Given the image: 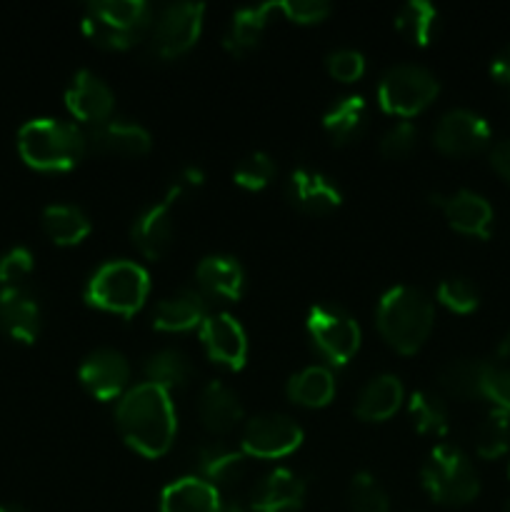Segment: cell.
Wrapping results in <instances>:
<instances>
[{
	"instance_id": "1",
	"label": "cell",
	"mask_w": 510,
	"mask_h": 512,
	"mask_svg": "<svg viewBox=\"0 0 510 512\" xmlns=\"http://www.w3.org/2000/svg\"><path fill=\"white\" fill-rule=\"evenodd\" d=\"M115 425L130 448L145 458H160L170 450L178 430L170 393L153 383L125 390L115 408Z\"/></svg>"
},
{
	"instance_id": "2",
	"label": "cell",
	"mask_w": 510,
	"mask_h": 512,
	"mask_svg": "<svg viewBox=\"0 0 510 512\" xmlns=\"http://www.w3.org/2000/svg\"><path fill=\"white\" fill-rule=\"evenodd\" d=\"M380 335L403 355L418 353L435 323V310L428 295L410 285H398L380 298L375 310Z\"/></svg>"
},
{
	"instance_id": "3",
	"label": "cell",
	"mask_w": 510,
	"mask_h": 512,
	"mask_svg": "<svg viewBox=\"0 0 510 512\" xmlns=\"http://www.w3.org/2000/svg\"><path fill=\"white\" fill-rule=\"evenodd\" d=\"M18 153L35 170H45V173L70 170L88 153L85 130L70 120H28L18 130Z\"/></svg>"
},
{
	"instance_id": "4",
	"label": "cell",
	"mask_w": 510,
	"mask_h": 512,
	"mask_svg": "<svg viewBox=\"0 0 510 512\" xmlns=\"http://www.w3.org/2000/svg\"><path fill=\"white\" fill-rule=\"evenodd\" d=\"M150 28V8L143 0H95L83 18V33L105 50L133 48Z\"/></svg>"
},
{
	"instance_id": "5",
	"label": "cell",
	"mask_w": 510,
	"mask_h": 512,
	"mask_svg": "<svg viewBox=\"0 0 510 512\" xmlns=\"http://www.w3.org/2000/svg\"><path fill=\"white\" fill-rule=\"evenodd\" d=\"M150 293V278L143 265L130 260H110L100 265L88 280L85 300L105 313H118L130 318L145 305Z\"/></svg>"
},
{
	"instance_id": "6",
	"label": "cell",
	"mask_w": 510,
	"mask_h": 512,
	"mask_svg": "<svg viewBox=\"0 0 510 512\" xmlns=\"http://www.w3.org/2000/svg\"><path fill=\"white\" fill-rule=\"evenodd\" d=\"M420 478H423V488L438 505L458 508V505L473 503L480 493L475 465L463 450L453 445H435L420 470Z\"/></svg>"
},
{
	"instance_id": "7",
	"label": "cell",
	"mask_w": 510,
	"mask_h": 512,
	"mask_svg": "<svg viewBox=\"0 0 510 512\" xmlns=\"http://www.w3.org/2000/svg\"><path fill=\"white\" fill-rule=\"evenodd\" d=\"M440 85L435 75L423 65L403 63L390 68L378 85V103L385 113L413 118L423 113L438 95Z\"/></svg>"
},
{
	"instance_id": "8",
	"label": "cell",
	"mask_w": 510,
	"mask_h": 512,
	"mask_svg": "<svg viewBox=\"0 0 510 512\" xmlns=\"http://www.w3.org/2000/svg\"><path fill=\"white\" fill-rule=\"evenodd\" d=\"M308 333L330 365H348L360 348V328L338 305H315L308 315Z\"/></svg>"
},
{
	"instance_id": "9",
	"label": "cell",
	"mask_w": 510,
	"mask_h": 512,
	"mask_svg": "<svg viewBox=\"0 0 510 512\" xmlns=\"http://www.w3.org/2000/svg\"><path fill=\"white\" fill-rule=\"evenodd\" d=\"M203 3H173L160 10L158 20L150 28L153 50L160 58L170 60L188 53L200 38L203 30Z\"/></svg>"
},
{
	"instance_id": "10",
	"label": "cell",
	"mask_w": 510,
	"mask_h": 512,
	"mask_svg": "<svg viewBox=\"0 0 510 512\" xmlns=\"http://www.w3.org/2000/svg\"><path fill=\"white\" fill-rule=\"evenodd\" d=\"M303 443V430L288 415L265 413L248 420L240 440V450L248 458L258 460H278L295 453Z\"/></svg>"
},
{
	"instance_id": "11",
	"label": "cell",
	"mask_w": 510,
	"mask_h": 512,
	"mask_svg": "<svg viewBox=\"0 0 510 512\" xmlns=\"http://www.w3.org/2000/svg\"><path fill=\"white\" fill-rule=\"evenodd\" d=\"M433 143L440 153L453 155V158L473 155L490 143V125L483 115L473 110H448L435 125Z\"/></svg>"
},
{
	"instance_id": "12",
	"label": "cell",
	"mask_w": 510,
	"mask_h": 512,
	"mask_svg": "<svg viewBox=\"0 0 510 512\" xmlns=\"http://www.w3.org/2000/svg\"><path fill=\"white\" fill-rule=\"evenodd\" d=\"M200 340L213 363L225 365L228 370H240L248 358V338L233 315L208 313L200 323Z\"/></svg>"
},
{
	"instance_id": "13",
	"label": "cell",
	"mask_w": 510,
	"mask_h": 512,
	"mask_svg": "<svg viewBox=\"0 0 510 512\" xmlns=\"http://www.w3.org/2000/svg\"><path fill=\"white\" fill-rule=\"evenodd\" d=\"M130 380V365L123 353L100 348L90 353L80 365V383L93 398L115 400L123 398Z\"/></svg>"
},
{
	"instance_id": "14",
	"label": "cell",
	"mask_w": 510,
	"mask_h": 512,
	"mask_svg": "<svg viewBox=\"0 0 510 512\" xmlns=\"http://www.w3.org/2000/svg\"><path fill=\"white\" fill-rule=\"evenodd\" d=\"M180 195L175 193L173 188H168V195H165L163 203L150 205L148 210L135 218L133 228H130V238H133V245L150 260H160L173 245V205L178 203Z\"/></svg>"
},
{
	"instance_id": "15",
	"label": "cell",
	"mask_w": 510,
	"mask_h": 512,
	"mask_svg": "<svg viewBox=\"0 0 510 512\" xmlns=\"http://www.w3.org/2000/svg\"><path fill=\"white\" fill-rule=\"evenodd\" d=\"M65 105H68L70 115L80 123L100 125L110 120L115 108L113 90L103 83L90 70H78L70 80L68 90H65Z\"/></svg>"
},
{
	"instance_id": "16",
	"label": "cell",
	"mask_w": 510,
	"mask_h": 512,
	"mask_svg": "<svg viewBox=\"0 0 510 512\" xmlns=\"http://www.w3.org/2000/svg\"><path fill=\"white\" fill-rule=\"evenodd\" d=\"M85 143H88L90 153L140 158V155L148 153L153 140H150V133L143 125L110 118L105 120V123L93 125V128L85 133Z\"/></svg>"
},
{
	"instance_id": "17",
	"label": "cell",
	"mask_w": 510,
	"mask_h": 512,
	"mask_svg": "<svg viewBox=\"0 0 510 512\" xmlns=\"http://www.w3.org/2000/svg\"><path fill=\"white\" fill-rule=\"evenodd\" d=\"M205 318H208L205 295L195 288H183L155 305L153 328L163 333H185V330L200 328Z\"/></svg>"
},
{
	"instance_id": "18",
	"label": "cell",
	"mask_w": 510,
	"mask_h": 512,
	"mask_svg": "<svg viewBox=\"0 0 510 512\" xmlns=\"http://www.w3.org/2000/svg\"><path fill=\"white\" fill-rule=\"evenodd\" d=\"M450 228L473 238H488L493 228V205L473 190H458L448 198H438Z\"/></svg>"
},
{
	"instance_id": "19",
	"label": "cell",
	"mask_w": 510,
	"mask_h": 512,
	"mask_svg": "<svg viewBox=\"0 0 510 512\" xmlns=\"http://www.w3.org/2000/svg\"><path fill=\"white\" fill-rule=\"evenodd\" d=\"M288 198L303 213L325 215L338 208L343 195L338 185L330 183V178H325L323 173L313 168H298L288 180Z\"/></svg>"
},
{
	"instance_id": "20",
	"label": "cell",
	"mask_w": 510,
	"mask_h": 512,
	"mask_svg": "<svg viewBox=\"0 0 510 512\" xmlns=\"http://www.w3.org/2000/svg\"><path fill=\"white\" fill-rule=\"evenodd\" d=\"M305 503V483L293 470L278 468L255 488L253 512H298Z\"/></svg>"
},
{
	"instance_id": "21",
	"label": "cell",
	"mask_w": 510,
	"mask_h": 512,
	"mask_svg": "<svg viewBox=\"0 0 510 512\" xmlns=\"http://www.w3.org/2000/svg\"><path fill=\"white\" fill-rule=\"evenodd\" d=\"M0 333L15 343H35L40 333V308L28 288L0 293Z\"/></svg>"
},
{
	"instance_id": "22",
	"label": "cell",
	"mask_w": 510,
	"mask_h": 512,
	"mask_svg": "<svg viewBox=\"0 0 510 512\" xmlns=\"http://www.w3.org/2000/svg\"><path fill=\"white\" fill-rule=\"evenodd\" d=\"M198 415L203 420L205 430L213 435H228L243 420V405L238 395L220 380H213L203 388L198 400Z\"/></svg>"
},
{
	"instance_id": "23",
	"label": "cell",
	"mask_w": 510,
	"mask_h": 512,
	"mask_svg": "<svg viewBox=\"0 0 510 512\" xmlns=\"http://www.w3.org/2000/svg\"><path fill=\"white\" fill-rule=\"evenodd\" d=\"M195 280H198L200 293L223 300H238L245 288L243 268L230 255H208L200 260V265L195 268Z\"/></svg>"
},
{
	"instance_id": "24",
	"label": "cell",
	"mask_w": 510,
	"mask_h": 512,
	"mask_svg": "<svg viewBox=\"0 0 510 512\" xmlns=\"http://www.w3.org/2000/svg\"><path fill=\"white\" fill-rule=\"evenodd\" d=\"M160 512H223L220 490L200 478H180L160 495Z\"/></svg>"
},
{
	"instance_id": "25",
	"label": "cell",
	"mask_w": 510,
	"mask_h": 512,
	"mask_svg": "<svg viewBox=\"0 0 510 512\" xmlns=\"http://www.w3.org/2000/svg\"><path fill=\"white\" fill-rule=\"evenodd\" d=\"M248 455L243 450H235L225 443H208L198 450L195 455V465H198V478L210 483L213 488H223V485H233L243 478L245 463Z\"/></svg>"
},
{
	"instance_id": "26",
	"label": "cell",
	"mask_w": 510,
	"mask_h": 512,
	"mask_svg": "<svg viewBox=\"0 0 510 512\" xmlns=\"http://www.w3.org/2000/svg\"><path fill=\"white\" fill-rule=\"evenodd\" d=\"M403 403V385L395 375H378L370 380L358 395L355 403V415L365 423H383L390 415L398 413Z\"/></svg>"
},
{
	"instance_id": "27",
	"label": "cell",
	"mask_w": 510,
	"mask_h": 512,
	"mask_svg": "<svg viewBox=\"0 0 510 512\" xmlns=\"http://www.w3.org/2000/svg\"><path fill=\"white\" fill-rule=\"evenodd\" d=\"M275 3H263V5H250V8L238 10L230 20V28L225 33V50H230L233 55H245L253 48H258V43L263 40L265 28L270 23V15L275 13Z\"/></svg>"
},
{
	"instance_id": "28",
	"label": "cell",
	"mask_w": 510,
	"mask_h": 512,
	"mask_svg": "<svg viewBox=\"0 0 510 512\" xmlns=\"http://www.w3.org/2000/svg\"><path fill=\"white\" fill-rule=\"evenodd\" d=\"M368 125V103L360 95H348L330 105L323 118V128L335 145H348L360 138Z\"/></svg>"
},
{
	"instance_id": "29",
	"label": "cell",
	"mask_w": 510,
	"mask_h": 512,
	"mask_svg": "<svg viewBox=\"0 0 510 512\" xmlns=\"http://www.w3.org/2000/svg\"><path fill=\"white\" fill-rule=\"evenodd\" d=\"M335 395V378L323 365L300 370L288 380V398L300 408H325Z\"/></svg>"
},
{
	"instance_id": "30",
	"label": "cell",
	"mask_w": 510,
	"mask_h": 512,
	"mask_svg": "<svg viewBox=\"0 0 510 512\" xmlns=\"http://www.w3.org/2000/svg\"><path fill=\"white\" fill-rule=\"evenodd\" d=\"M490 363H483V360L463 358L450 363L448 368L440 373V385H443L445 393L450 398L460 400H475L483 398V385L485 375H488Z\"/></svg>"
},
{
	"instance_id": "31",
	"label": "cell",
	"mask_w": 510,
	"mask_h": 512,
	"mask_svg": "<svg viewBox=\"0 0 510 512\" xmlns=\"http://www.w3.org/2000/svg\"><path fill=\"white\" fill-rule=\"evenodd\" d=\"M43 230L55 245H78L88 238L90 220L75 205H48L43 210Z\"/></svg>"
},
{
	"instance_id": "32",
	"label": "cell",
	"mask_w": 510,
	"mask_h": 512,
	"mask_svg": "<svg viewBox=\"0 0 510 512\" xmlns=\"http://www.w3.org/2000/svg\"><path fill=\"white\" fill-rule=\"evenodd\" d=\"M145 383H153L163 390L183 388L193 378V365L180 350H158L145 363Z\"/></svg>"
},
{
	"instance_id": "33",
	"label": "cell",
	"mask_w": 510,
	"mask_h": 512,
	"mask_svg": "<svg viewBox=\"0 0 510 512\" xmlns=\"http://www.w3.org/2000/svg\"><path fill=\"white\" fill-rule=\"evenodd\" d=\"M395 28L408 43L428 45L438 28V10L425 0H410L395 15Z\"/></svg>"
},
{
	"instance_id": "34",
	"label": "cell",
	"mask_w": 510,
	"mask_h": 512,
	"mask_svg": "<svg viewBox=\"0 0 510 512\" xmlns=\"http://www.w3.org/2000/svg\"><path fill=\"white\" fill-rule=\"evenodd\" d=\"M408 413L413 420V428L420 435H435L443 438L448 433V408H445L443 398L430 390H418L410 395Z\"/></svg>"
},
{
	"instance_id": "35",
	"label": "cell",
	"mask_w": 510,
	"mask_h": 512,
	"mask_svg": "<svg viewBox=\"0 0 510 512\" xmlns=\"http://www.w3.org/2000/svg\"><path fill=\"white\" fill-rule=\"evenodd\" d=\"M475 448L485 460H495L508 453L510 448V413L505 410H490L480 423L478 435H475Z\"/></svg>"
},
{
	"instance_id": "36",
	"label": "cell",
	"mask_w": 510,
	"mask_h": 512,
	"mask_svg": "<svg viewBox=\"0 0 510 512\" xmlns=\"http://www.w3.org/2000/svg\"><path fill=\"white\" fill-rule=\"evenodd\" d=\"M33 268V253L28 248H10L8 253L0 255V293L23 290L33 275Z\"/></svg>"
},
{
	"instance_id": "37",
	"label": "cell",
	"mask_w": 510,
	"mask_h": 512,
	"mask_svg": "<svg viewBox=\"0 0 510 512\" xmlns=\"http://www.w3.org/2000/svg\"><path fill=\"white\" fill-rule=\"evenodd\" d=\"M390 503L383 485L370 473H358L350 480V510L353 512H388Z\"/></svg>"
},
{
	"instance_id": "38",
	"label": "cell",
	"mask_w": 510,
	"mask_h": 512,
	"mask_svg": "<svg viewBox=\"0 0 510 512\" xmlns=\"http://www.w3.org/2000/svg\"><path fill=\"white\" fill-rule=\"evenodd\" d=\"M438 300L453 313H473L480 305V293L473 280L468 278H448L438 285Z\"/></svg>"
},
{
	"instance_id": "39",
	"label": "cell",
	"mask_w": 510,
	"mask_h": 512,
	"mask_svg": "<svg viewBox=\"0 0 510 512\" xmlns=\"http://www.w3.org/2000/svg\"><path fill=\"white\" fill-rule=\"evenodd\" d=\"M275 178V163L270 155L265 153H253L245 160H240V165L235 168L233 180L245 190H263L265 185H270V180Z\"/></svg>"
},
{
	"instance_id": "40",
	"label": "cell",
	"mask_w": 510,
	"mask_h": 512,
	"mask_svg": "<svg viewBox=\"0 0 510 512\" xmlns=\"http://www.w3.org/2000/svg\"><path fill=\"white\" fill-rule=\"evenodd\" d=\"M418 145V128L410 120H400L380 140V153L388 160H403Z\"/></svg>"
},
{
	"instance_id": "41",
	"label": "cell",
	"mask_w": 510,
	"mask_h": 512,
	"mask_svg": "<svg viewBox=\"0 0 510 512\" xmlns=\"http://www.w3.org/2000/svg\"><path fill=\"white\" fill-rule=\"evenodd\" d=\"M483 398L490 400L498 410L510 413V365L490 363L488 375H485Z\"/></svg>"
},
{
	"instance_id": "42",
	"label": "cell",
	"mask_w": 510,
	"mask_h": 512,
	"mask_svg": "<svg viewBox=\"0 0 510 512\" xmlns=\"http://www.w3.org/2000/svg\"><path fill=\"white\" fill-rule=\"evenodd\" d=\"M325 65H328V73L340 83H353L365 73V58L358 50H335L328 55Z\"/></svg>"
},
{
	"instance_id": "43",
	"label": "cell",
	"mask_w": 510,
	"mask_h": 512,
	"mask_svg": "<svg viewBox=\"0 0 510 512\" xmlns=\"http://www.w3.org/2000/svg\"><path fill=\"white\" fill-rule=\"evenodd\" d=\"M285 18L293 20L300 25H313L320 23L330 15V3L325 0H285V3H275Z\"/></svg>"
},
{
	"instance_id": "44",
	"label": "cell",
	"mask_w": 510,
	"mask_h": 512,
	"mask_svg": "<svg viewBox=\"0 0 510 512\" xmlns=\"http://www.w3.org/2000/svg\"><path fill=\"white\" fill-rule=\"evenodd\" d=\"M490 165H493V170L500 178H505L510 183V138L498 140L490 148Z\"/></svg>"
},
{
	"instance_id": "45",
	"label": "cell",
	"mask_w": 510,
	"mask_h": 512,
	"mask_svg": "<svg viewBox=\"0 0 510 512\" xmlns=\"http://www.w3.org/2000/svg\"><path fill=\"white\" fill-rule=\"evenodd\" d=\"M203 180H205L203 170H200V168H185V170H180V175L173 180V185H170V188L178 190L180 198H183L188 190L200 188V185H203Z\"/></svg>"
},
{
	"instance_id": "46",
	"label": "cell",
	"mask_w": 510,
	"mask_h": 512,
	"mask_svg": "<svg viewBox=\"0 0 510 512\" xmlns=\"http://www.w3.org/2000/svg\"><path fill=\"white\" fill-rule=\"evenodd\" d=\"M490 75H493L498 83H503L505 88H510V43L493 58V63H490Z\"/></svg>"
},
{
	"instance_id": "47",
	"label": "cell",
	"mask_w": 510,
	"mask_h": 512,
	"mask_svg": "<svg viewBox=\"0 0 510 512\" xmlns=\"http://www.w3.org/2000/svg\"><path fill=\"white\" fill-rule=\"evenodd\" d=\"M495 353H498L500 360H508L510 358V333L503 335V340H500V343H498V350H495Z\"/></svg>"
},
{
	"instance_id": "48",
	"label": "cell",
	"mask_w": 510,
	"mask_h": 512,
	"mask_svg": "<svg viewBox=\"0 0 510 512\" xmlns=\"http://www.w3.org/2000/svg\"><path fill=\"white\" fill-rule=\"evenodd\" d=\"M223 512H253V508H250V503H238V500H233V503L223 505Z\"/></svg>"
},
{
	"instance_id": "49",
	"label": "cell",
	"mask_w": 510,
	"mask_h": 512,
	"mask_svg": "<svg viewBox=\"0 0 510 512\" xmlns=\"http://www.w3.org/2000/svg\"><path fill=\"white\" fill-rule=\"evenodd\" d=\"M0 512H28V510L20 508V505H10V503H5V505H0Z\"/></svg>"
},
{
	"instance_id": "50",
	"label": "cell",
	"mask_w": 510,
	"mask_h": 512,
	"mask_svg": "<svg viewBox=\"0 0 510 512\" xmlns=\"http://www.w3.org/2000/svg\"><path fill=\"white\" fill-rule=\"evenodd\" d=\"M508 475H510V470H508ZM508 512H510V498H508Z\"/></svg>"
}]
</instances>
